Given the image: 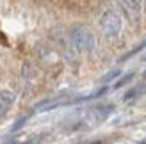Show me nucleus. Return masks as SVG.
<instances>
[{"mask_svg": "<svg viewBox=\"0 0 146 144\" xmlns=\"http://www.w3.org/2000/svg\"><path fill=\"white\" fill-rule=\"evenodd\" d=\"M70 39L71 45L75 46L78 52H93L94 46H96V39H94V34L89 27L86 25H75L70 30Z\"/></svg>", "mask_w": 146, "mask_h": 144, "instance_id": "1", "label": "nucleus"}, {"mask_svg": "<svg viewBox=\"0 0 146 144\" xmlns=\"http://www.w3.org/2000/svg\"><path fill=\"white\" fill-rule=\"evenodd\" d=\"M121 25L123 21L119 18V14L114 11H105L100 18V27L107 38H116L121 32Z\"/></svg>", "mask_w": 146, "mask_h": 144, "instance_id": "2", "label": "nucleus"}, {"mask_svg": "<svg viewBox=\"0 0 146 144\" xmlns=\"http://www.w3.org/2000/svg\"><path fill=\"white\" fill-rule=\"evenodd\" d=\"M112 112H114V105L112 103L94 105V107H91V109L87 110L86 119H87V123H91V125H102Z\"/></svg>", "mask_w": 146, "mask_h": 144, "instance_id": "3", "label": "nucleus"}, {"mask_svg": "<svg viewBox=\"0 0 146 144\" xmlns=\"http://www.w3.org/2000/svg\"><path fill=\"white\" fill-rule=\"evenodd\" d=\"M73 103V100H70L68 96H55V98H50V100H43V102H39L38 105L34 107V110H54V109H59V107L62 105H70Z\"/></svg>", "mask_w": 146, "mask_h": 144, "instance_id": "4", "label": "nucleus"}, {"mask_svg": "<svg viewBox=\"0 0 146 144\" xmlns=\"http://www.w3.org/2000/svg\"><path fill=\"white\" fill-rule=\"evenodd\" d=\"M14 102H16V94L13 91H9V89L0 91V119L9 112V109L13 107Z\"/></svg>", "mask_w": 146, "mask_h": 144, "instance_id": "5", "label": "nucleus"}, {"mask_svg": "<svg viewBox=\"0 0 146 144\" xmlns=\"http://www.w3.org/2000/svg\"><path fill=\"white\" fill-rule=\"evenodd\" d=\"M121 2H123V5H125L128 11H132L134 14H139L141 13L143 0H121Z\"/></svg>", "mask_w": 146, "mask_h": 144, "instance_id": "6", "label": "nucleus"}, {"mask_svg": "<svg viewBox=\"0 0 146 144\" xmlns=\"http://www.w3.org/2000/svg\"><path fill=\"white\" fill-rule=\"evenodd\" d=\"M144 48H146V39H144L143 43H139V45H137L135 48H132V50H130V52H128L127 55H123V57H121V59H119V61H121V62H125V61H128V59H130V57H134L135 54H139V52H143V50H144Z\"/></svg>", "mask_w": 146, "mask_h": 144, "instance_id": "7", "label": "nucleus"}, {"mask_svg": "<svg viewBox=\"0 0 146 144\" xmlns=\"http://www.w3.org/2000/svg\"><path fill=\"white\" fill-rule=\"evenodd\" d=\"M134 77H135V73H134V71H130V73H127V75H123V77L119 78V80L114 84V87H116V89H119V87H123V85H127V84H128L130 80H132Z\"/></svg>", "mask_w": 146, "mask_h": 144, "instance_id": "8", "label": "nucleus"}, {"mask_svg": "<svg viewBox=\"0 0 146 144\" xmlns=\"http://www.w3.org/2000/svg\"><path fill=\"white\" fill-rule=\"evenodd\" d=\"M119 73H121L119 69H112V71H109V73H105L104 77H102V78H100V82H102V84H107V82L114 80V78H118V77H119Z\"/></svg>", "mask_w": 146, "mask_h": 144, "instance_id": "9", "label": "nucleus"}, {"mask_svg": "<svg viewBox=\"0 0 146 144\" xmlns=\"http://www.w3.org/2000/svg\"><path fill=\"white\" fill-rule=\"evenodd\" d=\"M143 91H144L143 85H139V87H134V89H130L127 94L123 96V100H125V102H127V100H132V98H135V96H139V92H143Z\"/></svg>", "mask_w": 146, "mask_h": 144, "instance_id": "10", "label": "nucleus"}, {"mask_svg": "<svg viewBox=\"0 0 146 144\" xmlns=\"http://www.w3.org/2000/svg\"><path fill=\"white\" fill-rule=\"evenodd\" d=\"M27 119H29V114H27V116H21V118L16 121V125H13V128H11V130H13V132L20 130V128H21V126H23V125L27 123Z\"/></svg>", "mask_w": 146, "mask_h": 144, "instance_id": "11", "label": "nucleus"}, {"mask_svg": "<svg viewBox=\"0 0 146 144\" xmlns=\"http://www.w3.org/2000/svg\"><path fill=\"white\" fill-rule=\"evenodd\" d=\"M39 141V139H38ZM38 141H36V139H32V141H29V142H25V144H38Z\"/></svg>", "mask_w": 146, "mask_h": 144, "instance_id": "12", "label": "nucleus"}, {"mask_svg": "<svg viewBox=\"0 0 146 144\" xmlns=\"http://www.w3.org/2000/svg\"><path fill=\"white\" fill-rule=\"evenodd\" d=\"M137 144H146V137H144L143 141H139V142H137Z\"/></svg>", "mask_w": 146, "mask_h": 144, "instance_id": "13", "label": "nucleus"}, {"mask_svg": "<svg viewBox=\"0 0 146 144\" xmlns=\"http://www.w3.org/2000/svg\"><path fill=\"white\" fill-rule=\"evenodd\" d=\"M7 144H16V142H14V141H9V142H7Z\"/></svg>", "mask_w": 146, "mask_h": 144, "instance_id": "14", "label": "nucleus"}, {"mask_svg": "<svg viewBox=\"0 0 146 144\" xmlns=\"http://www.w3.org/2000/svg\"><path fill=\"white\" fill-rule=\"evenodd\" d=\"M91 144H102V142H100V141H96V142H91Z\"/></svg>", "mask_w": 146, "mask_h": 144, "instance_id": "15", "label": "nucleus"}, {"mask_svg": "<svg viewBox=\"0 0 146 144\" xmlns=\"http://www.w3.org/2000/svg\"><path fill=\"white\" fill-rule=\"evenodd\" d=\"M143 61H146V55H143Z\"/></svg>", "mask_w": 146, "mask_h": 144, "instance_id": "16", "label": "nucleus"}, {"mask_svg": "<svg viewBox=\"0 0 146 144\" xmlns=\"http://www.w3.org/2000/svg\"><path fill=\"white\" fill-rule=\"evenodd\" d=\"M144 77H146V71H144Z\"/></svg>", "mask_w": 146, "mask_h": 144, "instance_id": "17", "label": "nucleus"}]
</instances>
